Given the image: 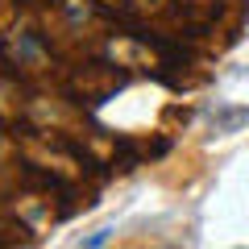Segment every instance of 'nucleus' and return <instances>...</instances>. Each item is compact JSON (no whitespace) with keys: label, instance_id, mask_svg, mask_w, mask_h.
I'll use <instances>...</instances> for the list:
<instances>
[{"label":"nucleus","instance_id":"f257e3e1","mask_svg":"<svg viewBox=\"0 0 249 249\" xmlns=\"http://www.w3.org/2000/svg\"><path fill=\"white\" fill-rule=\"evenodd\" d=\"M249 121V108H229V112H220L216 116V129H220V133H232V129H237V124H245Z\"/></svg>","mask_w":249,"mask_h":249}]
</instances>
